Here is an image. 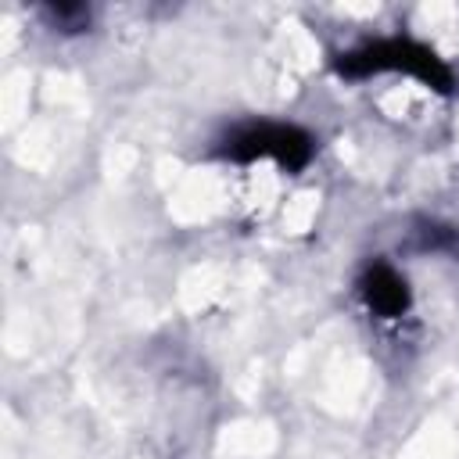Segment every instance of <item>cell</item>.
<instances>
[{"label":"cell","mask_w":459,"mask_h":459,"mask_svg":"<svg viewBox=\"0 0 459 459\" xmlns=\"http://www.w3.org/2000/svg\"><path fill=\"white\" fill-rule=\"evenodd\" d=\"M50 29H61V32H82L90 25V7L82 4H50L43 7Z\"/></svg>","instance_id":"obj_5"},{"label":"cell","mask_w":459,"mask_h":459,"mask_svg":"<svg viewBox=\"0 0 459 459\" xmlns=\"http://www.w3.org/2000/svg\"><path fill=\"white\" fill-rule=\"evenodd\" d=\"M330 68L351 82L369 79V75H384V72H402L441 97L455 93V72L445 65V57L434 47H427L405 32L402 36H377V39H366L359 47H348V50L333 54Z\"/></svg>","instance_id":"obj_1"},{"label":"cell","mask_w":459,"mask_h":459,"mask_svg":"<svg viewBox=\"0 0 459 459\" xmlns=\"http://www.w3.org/2000/svg\"><path fill=\"white\" fill-rule=\"evenodd\" d=\"M409 247L420 251V255H427V251L455 255L459 251V230L448 226V222H437V219H420L416 230H412V244Z\"/></svg>","instance_id":"obj_4"},{"label":"cell","mask_w":459,"mask_h":459,"mask_svg":"<svg viewBox=\"0 0 459 459\" xmlns=\"http://www.w3.org/2000/svg\"><path fill=\"white\" fill-rule=\"evenodd\" d=\"M215 158L237 161V165H251L258 158L276 161L283 172H301L312 154H316V136L294 122H273V118H251V122H237L230 126L215 151Z\"/></svg>","instance_id":"obj_2"},{"label":"cell","mask_w":459,"mask_h":459,"mask_svg":"<svg viewBox=\"0 0 459 459\" xmlns=\"http://www.w3.org/2000/svg\"><path fill=\"white\" fill-rule=\"evenodd\" d=\"M355 290L377 319H402L412 308L409 280L387 258H369L355 280Z\"/></svg>","instance_id":"obj_3"}]
</instances>
